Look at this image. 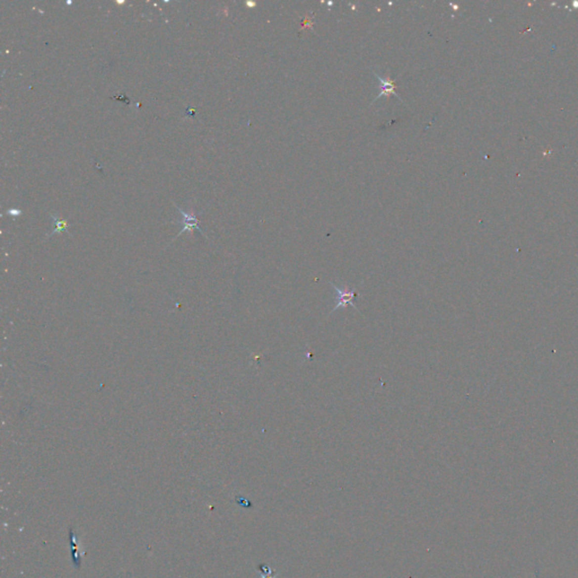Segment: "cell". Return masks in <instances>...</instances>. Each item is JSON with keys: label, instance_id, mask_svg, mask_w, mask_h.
Wrapping results in <instances>:
<instances>
[{"label": "cell", "instance_id": "4", "mask_svg": "<svg viewBox=\"0 0 578 578\" xmlns=\"http://www.w3.org/2000/svg\"><path fill=\"white\" fill-rule=\"evenodd\" d=\"M51 219L53 221V230L51 232V235H53L54 233H59V232H67L68 233V224L66 221H63V219H59L57 214H51Z\"/></svg>", "mask_w": 578, "mask_h": 578}, {"label": "cell", "instance_id": "3", "mask_svg": "<svg viewBox=\"0 0 578 578\" xmlns=\"http://www.w3.org/2000/svg\"><path fill=\"white\" fill-rule=\"evenodd\" d=\"M69 537H70L71 558H73V564L75 565L76 568L79 569L81 568V565H82V560H79V558H78V550H77V548H76V536H75L73 528H70V530H69Z\"/></svg>", "mask_w": 578, "mask_h": 578}, {"label": "cell", "instance_id": "5", "mask_svg": "<svg viewBox=\"0 0 578 578\" xmlns=\"http://www.w3.org/2000/svg\"><path fill=\"white\" fill-rule=\"evenodd\" d=\"M309 15H310V14H309ZM309 15L306 16V17L304 18V23H303V31H304L305 29H310V30H312V25H313V24H312V19H311V18L309 17Z\"/></svg>", "mask_w": 578, "mask_h": 578}, {"label": "cell", "instance_id": "6", "mask_svg": "<svg viewBox=\"0 0 578 578\" xmlns=\"http://www.w3.org/2000/svg\"><path fill=\"white\" fill-rule=\"evenodd\" d=\"M8 214H10V215H21V211H19V210H8Z\"/></svg>", "mask_w": 578, "mask_h": 578}, {"label": "cell", "instance_id": "1", "mask_svg": "<svg viewBox=\"0 0 578 578\" xmlns=\"http://www.w3.org/2000/svg\"><path fill=\"white\" fill-rule=\"evenodd\" d=\"M373 75L375 76V77H377V79L381 83V86H380L381 91H380V94H378L377 96L373 99L372 104H374V103H375L376 101H378V99H380L381 97H383V96L389 97L390 95H394V96H396L399 99V101L403 103V101H402V98L400 96H399V95L396 93V89H397V87H398L396 81H393V79H391L389 74H386V76H384V77H381V76L378 75L376 73V71H373Z\"/></svg>", "mask_w": 578, "mask_h": 578}, {"label": "cell", "instance_id": "2", "mask_svg": "<svg viewBox=\"0 0 578 578\" xmlns=\"http://www.w3.org/2000/svg\"><path fill=\"white\" fill-rule=\"evenodd\" d=\"M333 288L336 289V293H337V298H336V308L333 309V311H336L339 308H342V306H346L350 304L352 306H354L355 309L357 310V306L355 305V298H356L358 295H357V290L354 289V288H345V289H341V288H338V287L332 284Z\"/></svg>", "mask_w": 578, "mask_h": 578}]
</instances>
